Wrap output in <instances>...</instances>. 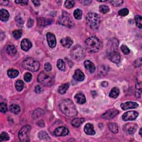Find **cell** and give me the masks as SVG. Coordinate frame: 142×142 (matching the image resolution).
Here are the masks:
<instances>
[{
  "mask_svg": "<svg viewBox=\"0 0 142 142\" xmlns=\"http://www.w3.org/2000/svg\"><path fill=\"white\" fill-rule=\"evenodd\" d=\"M43 114H44V110L42 109H38L34 112L33 114V117L34 118H37L40 117Z\"/></svg>",
  "mask_w": 142,
  "mask_h": 142,
  "instance_id": "f35d334b",
  "label": "cell"
},
{
  "mask_svg": "<svg viewBox=\"0 0 142 142\" xmlns=\"http://www.w3.org/2000/svg\"><path fill=\"white\" fill-rule=\"evenodd\" d=\"M120 49H121L123 53L125 54H128L130 52L129 49L128 47L125 45H122L121 46H120Z\"/></svg>",
  "mask_w": 142,
  "mask_h": 142,
  "instance_id": "f6af8a7d",
  "label": "cell"
},
{
  "mask_svg": "<svg viewBox=\"0 0 142 142\" xmlns=\"http://www.w3.org/2000/svg\"><path fill=\"white\" fill-rule=\"evenodd\" d=\"M0 110L2 113H6L7 110V107L6 103H1L0 104Z\"/></svg>",
  "mask_w": 142,
  "mask_h": 142,
  "instance_id": "681fc988",
  "label": "cell"
},
{
  "mask_svg": "<svg viewBox=\"0 0 142 142\" xmlns=\"http://www.w3.org/2000/svg\"><path fill=\"white\" fill-rule=\"evenodd\" d=\"M92 2L91 1H81L80 3H82L83 5H89Z\"/></svg>",
  "mask_w": 142,
  "mask_h": 142,
  "instance_id": "9f6ffc18",
  "label": "cell"
},
{
  "mask_svg": "<svg viewBox=\"0 0 142 142\" xmlns=\"http://www.w3.org/2000/svg\"><path fill=\"white\" fill-rule=\"evenodd\" d=\"M119 111L116 109H110L107 110L106 112L102 115V118L104 119L109 120L114 118L116 115L118 114Z\"/></svg>",
  "mask_w": 142,
  "mask_h": 142,
  "instance_id": "30bf717a",
  "label": "cell"
},
{
  "mask_svg": "<svg viewBox=\"0 0 142 142\" xmlns=\"http://www.w3.org/2000/svg\"><path fill=\"white\" fill-rule=\"evenodd\" d=\"M73 15L76 19L81 20L82 18V11L81 10L79 9V8H77L74 11Z\"/></svg>",
  "mask_w": 142,
  "mask_h": 142,
  "instance_id": "d590c367",
  "label": "cell"
},
{
  "mask_svg": "<svg viewBox=\"0 0 142 142\" xmlns=\"http://www.w3.org/2000/svg\"><path fill=\"white\" fill-rule=\"evenodd\" d=\"M33 22L34 21L31 18H29L28 21V22H27V26L29 27V28H31L33 26Z\"/></svg>",
  "mask_w": 142,
  "mask_h": 142,
  "instance_id": "f5cc1de1",
  "label": "cell"
},
{
  "mask_svg": "<svg viewBox=\"0 0 142 142\" xmlns=\"http://www.w3.org/2000/svg\"><path fill=\"white\" fill-rule=\"evenodd\" d=\"M45 70L47 72H50L52 70V66L50 63H46L45 64Z\"/></svg>",
  "mask_w": 142,
  "mask_h": 142,
  "instance_id": "f907efd6",
  "label": "cell"
},
{
  "mask_svg": "<svg viewBox=\"0 0 142 142\" xmlns=\"http://www.w3.org/2000/svg\"><path fill=\"white\" fill-rule=\"evenodd\" d=\"M57 66L59 70L61 71H65L66 70V66H65V63H64V61L62 59H58L57 61Z\"/></svg>",
  "mask_w": 142,
  "mask_h": 142,
  "instance_id": "836d02e7",
  "label": "cell"
},
{
  "mask_svg": "<svg viewBox=\"0 0 142 142\" xmlns=\"http://www.w3.org/2000/svg\"><path fill=\"white\" fill-rule=\"evenodd\" d=\"M119 93L120 91L119 88L117 87H114L111 90V91L109 93V97L113 98H116L118 97Z\"/></svg>",
  "mask_w": 142,
  "mask_h": 142,
  "instance_id": "83f0119b",
  "label": "cell"
},
{
  "mask_svg": "<svg viewBox=\"0 0 142 142\" xmlns=\"http://www.w3.org/2000/svg\"><path fill=\"white\" fill-rule=\"evenodd\" d=\"M32 2L34 3L35 6H39L40 5V1L36 0V1H32Z\"/></svg>",
  "mask_w": 142,
  "mask_h": 142,
  "instance_id": "6f0895ef",
  "label": "cell"
},
{
  "mask_svg": "<svg viewBox=\"0 0 142 142\" xmlns=\"http://www.w3.org/2000/svg\"><path fill=\"white\" fill-rule=\"evenodd\" d=\"M100 11L102 14H107L109 11V8L105 5H101L100 7Z\"/></svg>",
  "mask_w": 142,
  "mask_h": 142,
  "instance_id": "7bdbcfd3",
  "label": "cell"
},
{
  "mask_svg": "<svg viewBox=\"0 0 142 142\" xmlns=\"http://www.w3.org/2000/svg\"><path fill=\"white\" fill-rule=\"evenodd\" d=\"M110 3L112 5L115 7L120 6L123 3V1L122 0H114V1H111Z\"/></svg>",
  "mask_w": 142,
  "mask_h": 142,
  "instance_id": "c3c4849f",
  "label": "cell"
},
{
  "mask_svg": "<svg viewBox=\"0 0 142 142\" xmlns=\"http://www.w3.org/2000/svg\"><path fill=\"white\" fill-rule=\"evenodd\" d=\"M15 87H16L17 91L21 92V91H22L23 89L24 83L22 81L18 80V81H16V82L15 83Z\"/></svg>",
  "mask_w": 142,
  "mask_h": 142,
  "instance_id": "d6a6232c",
  "label": "cell"
},
{
  "mask_svg": "<svg viewBox=\"0 0 142 142\" xmlns=\"http://www.w3.org/2000/svg\"><path fill=\"white\" fill-rule=\"evenodd\" d=\"M58 22L59 24L68 27H71L73 25V22L71 17L66 12H63L61 17L59 19Z\"/></svg>",
  "mask_w": 142,
  "mask_h": 142,
  "instance_id": "ba28073f",
  "label": "cell"
},
{
  "mask_svg": "<svg viewBox=\"0 0 142 142\" xmlns=\"http://www.w3.org/2000/svg\"><path fill=\"white\" fill-rule=\"evenodd\" d=\"M7 75L10 78H15L18 76L19 72L16 70H14V69H10L8 71Z\"/></svg>",
  "mask_w": 142,
  "mask_h": 142,
  "instance_id": "4316f807",
  "label": "cell"
},
{
  "mask_svg": "<svg viewBox=\"0 0 142 142\" xmlns=\"http://www.w3.org/2000/svg\"><path fill=\"white\" fill-rule=\"evenodd\" d=\"M10 139V137L6 132H2L0 135V141H7Z\"/></svg>",
  "mask_w": 142,
  "mask_h": 142,
  "instance_id": "60d3db41",
  "label": "cell"
},
{
  "mask_svg": "<svg viewBox=\"0 0 142 142\" xmlns=\"http://www.w3.org/2000/svg\"><path fill=\"white\" fill-rule=\"evenodd\" d=\"M85 55L84 50L81 46H75L71 51V56L74 59L80 61L82 60Z\"/></svg>",
  "mask_w": 142,
  "mask_h": 142,
  "instance_id": "8992f818",
  "label": "cell"
},
{
  "mask_svg": "<svg viewBox=\"0 0 142 142\" xmlns=\"http://www.w3.org/2000/svg\"><path fill=\"white\" fill-rule=\"evenodd\" d=\"M84 131L86 134L89 135H93L96 133L93 124L91 123H87V124H85L84 128Z\"/></svg>",
  "mask_w": 142,
  "mask_h": 142,
  "instance_id": "ac0fdd59",
  "label": "cell"
},
{
  "mask_svg": "<svg viewBox=\"0 0 142 142\" xmlns=\"http://www.w3.org/2000/svg\"><path fill=\"white\" fill-rule=\"evenodd\" d=\"M139 134L140 135H141V128H140V130H139Z\"/></svg>",
  "mask_w": 142,
  "mask_h": 142,
  "instance_id": "94428289",
  "label": "cell"
},
{
  "mask_svg": "<svg viewBox=\"0 0 142 142\" xmlns=\"http://www.w3.org/2000/svg\"><path fill=\"white\" fill-rule=\"evenodd\" d=\"M75 2L74 1H72V0H69V1H66L64 3V6L65 7L68 9H70V8L73 7L75 6Z\"/></svg>",
  "mask_w": 142,
  "mask_h": 142,
  "instance_id": "b9f144b4",
  "label": "cell"
},
{
  "mask_svg": "<svg viewBox=\"0 0 142 142\" xmlns=\"http://www.w3.org/2000/svg\"><path fill=\"white\" fill-rule=\"evenodd\" d=\"M38 82L45 86H51L54 83V77L51 74L42 72L39 74L37 78Z\"/></svg>",
  "mask_w": 142,
  "mask_h": 142,
  "instance_id": "5b68a950",
  "label": "cell"
},
{
  "mask_svg": "<svg viewBox=\"0 0 142 142\" xmlns=\"http://www.w3.org/2000/svg\"><path fill=\"white\" fill-rule=\"evenodd\" d=\"M128 14H129V10L126 8H122V9H121L118 11L119 15L121 16H126L128 15Z\"/></svg>",
  "mask_w": 142,
  "mask_h": 142,
  "instance_id": "ee69618b",
  "label": "cell"
},
{
  "mask_svg": "<svg viewBox=\"0 0 142 142\" xmlns=\"http://www.w3.org/2000/svg\"><path fill=\"white\" fill-rule=\"evenodd\" d=\"M35 92H36V93H38V94H40V93H41L42 92V89L40 87V86H39V85L36 86Z\"/></svg>",
  "mask_w": 142,
  "mask_h": 142,
  "instance_id": "11a10c76",
  "label": "cell"
},
{
  "mask_svg": "<svg viewBox=\"0 0 142 142\" xmlns=\"http://www.w3.org/2000/svg\"><path fill=\"white\" fill-rule=\"evenodd\" d=\"M86 22L91 29H97L100 24V17L96 13H89L86 16Z\"/></svg>",
  "mask_w": 142,
  "mask_h": 142,
  "instance_id": "3957f363",
  "label": "cell"
},
{
  "mask_svg": "<svg viewBox=\"0 0 142 142\" xmlns=\"http://www.w3.org/2000/svg\"><path fill=\"white\" fill-rule=\"evenodd\" d=\"M15 2L16 3H18V4H21V5H27V3L28 2V1H16Z\"/></svg>",
  "mask_w": 142,
  "mask_h": 142,
  "instance_id": "db71d44e",
  "label": "cell"
},
{
  "mask_svg": "<svg viewBox=\"0 0 142 142\" xmlns=\"http://www.w3.org/2000/svg\"><path fill=\"white\" fill-rule=\"evenodd\" d=\"M22 31L21 29L19 30H15L13 32V36L15 37V39L18 40L22 36Z\"/></svg>",
  "mask_w": 142,
  "mask_h": 142,
  "instance_id": "74e56055",
  "label": "cell"
},
{
  "mask_svg": "<svg viewBox=\"0 0 142 142\" xmlns=\"http://www.w3.org/2000/svg\"><path fill=\"white\" fill-rule=\"evenodd\" d=\"M134 64H135V66L136 67H140L141 64V58H139V59H138L137 61L135 62Z\"/></svg>",
  "mask_w": 142,
  "mask_h": 142,
  "instance_id": "816d5d0a",
  "label": "cell"
},
{
  "mask_svg": "<svg viewBox=\"0 0 142 142\" xmlns=\"http://www.w3.org/2000/svg\"><path fill=\"white\" fill-rule=\"evenodd\" d=\"M75 99L76 102L79 104H83L86 102L85 97L82 92L77 93L75 96Z\"/></svg>",
  "mask_w": 142,
  "mask_h": 142,
  "instance_id": "2e32d148",
  "label": "cell"
},
{
  "mask_svg": "<svg viewBox=\"0 0 142 142\" xmlns=\"http://www.w3.org/2000/svg\"><path fill=\"white\" fill-rule=\"evenodd\" d=\"M86 49L91 53H96L100 51L101 47V42L95 36H92L87 38L85 42Z\"/></svg>",
  "mask_w": 142,
  "mask_h": 142,
  "instance_id": "7a4b0ae2",
  "label": "cell"
},
{
  "mask_svg": "<svg viewBox=\"0 0 142 142\" xmlns=\"http://www.w3.org/2000/svg\"><path fill=\"white\" fill-rule=\"evenodd\" d=\"M10 110L12 113L17 114L20 113V107L17 104H11L10 107Z\"/></svg>",
  "mask_w": 142,
  "mask_h": 142,
  "instance_id": "4dcf8cb0",
  "label": "cell"
},
{
  "mask_svg": "<svg viewBox=\"0 0 142 142\" xmlns=\"http://www.w3.org/2000/svg\"><path fill=\"white\" fill-rule=\"evenodd\" d=\"M98 2H107V1H97Z\"/></svg>",
  "mask_w": 142,
  "mask_h": 142,
  "instance_id": "6125c7cd",
  "label": "cell"
},
{
  "mask_svg": "<svg viewBox=\"0 0 142 142\" xmlns=\"http://www.w3.org/2000/svg\"><path fill=\"white\" fill-rule=\"evenodd\" d=\"M108 67L103 65L99 68V73L101 76H105L108 72Z\"/></svg>",
  "mask_w": 142,
  "mask_h": 142,
  "instance_id": "e575fe53",
  "label": "cell"
},
{
  "mask_svg": "<svg viewBox=\"0 0 142 142\" xmlns=\"http://www.w3.org/2000/svg\"><path fill=\"white\" fill-rule=\"evenodd\" d=\"M135 22L137 27L141 28L142 27L141 24V17L139 15H137L135 17Z\"/></svg>",
  "mask_w": 142,
  "mask_h": 142,
  "instance_id": "ab89813d",
  "label": "cell"
},
{
  "mask_svg": "<svg viewBox=\"0 0 142 142\" xmlns=\"http://www.w3.org/2000/svg\"><path fill=\"white\" fill-rule=\"evenodd\" d=\"M9 3V1H2V0H1V1H0V4L1 5H7Z\"/></svg>",
  "mask_w": 142,
  "mask_h": 142,
  "instance_id": "680465c9",
  "label": "cell"
},
{
  "mask_svg": "<svg viewBox=\"0 0 142 142\" xmlns=\"http://www.w3.org/2000/svg\"><path fill=\"white\" fill-rule=\"evenodd\" d=\"M32 46V43L28 39H23L22 42H21V47L22 50H23L24 51H28L30 48H31Z\"/></svg>",
  "mask_w": 142,
  "mask_h": 142,
  "instance_id": "e0dca14e",
  "label": "cell"
},
{
  "mask_svg": "<svg viewBox=\"0 0 142 142\" xmlns=\"http://www.w3.org/2000/svg\"><path fill=\"white\" fill-rule=\"evenodd\" d=\"M47 40L49 46L51 48H54L56 45V39L53 33L50 32L47 33Z\"/></svg>",
  "mask_w": 142,
  "mask_h": 142,
  "instance_id": "9a60e30c",
  "label": "cell"
},
{
  "mask_svg": "<svg viewBox=\"0 0 142 142\" xmlns=\"http://www.w3.org/2000/svg\"><path fill=\"white\" fill-rule=\"evenodd\" d=\"M108 57L114 63H118L120 61V55L117 50L108 51Z\"/></svg>",
  "mask_w": 142,
  "mask_h": 142,
  "instance_id": "9c48e42d",
  "label": "cell"
},
{
  "mask_svg": "<svg viewBox=\"0 0 142 142\" xmlns=\"http://www.w3.org/2000/svg\"><path fill=\"white\" fill-rule=\"evenodd\" d=\"M15 21L17 24L19 26H22L23 24V23H24L23 20L19 16H17L15 17Z\"/></svg>",
  "mask_w": 142,
  "mask_h": 142,
  "instance_id": "bcb514c9",
  "label": "cell"
},
{
  "mask_svg": "<svg viewBox=\"0 0 142 142\" xmlns=\"http://www.w3.org/2000/svg\"><path fill=\"white\" fill-rule=\"evenodd\" d=\"M38 24L41 26H46L52 23V21L50 19H48L44 17H39L37 18Z\"/></svg>",
  "mask_w": 142,
  "mask_h": 142,
  "instance_id": "7402d4cb",
  "label": "cell"
},
{
  "mask_svg": "<svg viewBox=\"0 0 142 142\" xmlns=\"http://www.w3.org/2000/svg\"><path fill=\"white\" fill-rule=\"evenodd\" d=\"M69 133L68 128L64 127H59L55 129L54 134L57 137H62L67 135Z\"/></svg>",
  "mask_w": 142,
  "mask_h": 142,
  "instance_id": "4fadbf2b",
  "label": "cell"
},
{
  "mask_svg": "<svg viewBox=\"0 0 142 142\" xmlns=\"http://www.w3.org/2000/svg\"><path fill=\"white\" fill-rule=\"evenodd\" d=\"M22 65L25 69L32 72H37L40 68V63L32 57H28L26 59Z\"/></svg>",
  "mask_w": 142,
  "mask_h": 142,
  "instance_id": "277c9868",
  "label": "cell"
},
{
  "mask_svg": "<svg viewBox=\"0 0 142 142\" xmlns=\"http://www.w3.org/2000/svg\"><path fill=\"white\" fill-rule=\"evenodd\" d=\"M108 83L107 82H103L102 83V85L103 86V87H107V86H108Z\"/></svg>",
  "mask_w": 142,
  "mask_h": 142,
  "instance_id": "91938a15",
  "label": "cell"
},
{
  "mask_svg": "<svg viewBox=\"0 0 142 142\" xmlns=\"http://www.w3.org/2000/svg\"><path fill=\"white\" fill-rule=\"evenodd\" d=\"M38 137L40 139L44 140H50V137L47 133L45 131H41L38 134Z\"/></svg>",
  "mask_w": 142,
  "mask_h": 142,
  "instance_id": "f546056e",
  "label": "cell"
},
{
  "mask_svg": "<svg viewBox=\"0 0 142 142\" xmlns=\"http://www.w3.org/2000/svg\"><path fill=\"white\" fill-rule=\"evenodd\" d=\"M138 116V113L135 111H129L124 113L122 116V119L124 121L134 120Z\"/></svg>",
  "mask_w": 142,
  "mask_h": 142,
  "instance_id": "8fae6325",
  "label": "cell"
},
{
  "mask_svg": "<svg viewBox=\"0 0 142 142\" xmlns=\"http://www.w3.org/2000/svg\"><path fill=\"white\" fill-rule=\"evenodd\" d=\"M84 121L85 120L84 118H77L73 119L72 120L71 124L72 125V126H73L74 127L78 128L80 127L81 126V124H82Z\"/></svg>",
  "mask_w": 142,
  "mask_h": 142,
  "instance_id": "d4e9b609",
  "label": "cell"
},
{
  "mask_svg": "<svg viewBox=\"0 0 142 142\" xmlns=\"http://www.w3.org/2000/svg\"><path fill=\"white\" fill-rule=\"evenodd\" d=\"M138 126L136 124L128 123L124 126V131L129 134H133L136 132Z\"/></svg>",
  "mask_w": 142,
  "mask_h": 142,
  "instance_id": "7c38bea8",
  "label": "cell"
},
{
  "mask_svg": "<svg viewBox=\"0 0 142 142\" xmlns=\"http://www.w3.org/2000/svg\"><path fill=\"white\" fill-rule=\"evenodd\" d=\"M84 65L85 68L88 70L91 73H93L94 71H96V67L95 65L92 63L91 61H89V60H87L85 61L84 63Z\"/></svg>",
  "mask_w": 142,
  "mask_h": 142,
  "instance_id": "603a6c76",
  "label": "cell"
},
{
  "mask_svg": "<svg viewBox=\"0 0 142 142\" xmlns=\"http://www.w3.org/2000/svg\"><path fill=\"white\" fill-rule=\"evenodd\" d=\"M68 88H69V84L68 83H65V84H61V85L59 86V87L58 90V92L59 93H60L61 94H63L64 93H66Z\"/></svg>",
  "mask_w": 142,
  "mask_h": 142,
  "instance_id": "f1b7e54d",
  "label": "cell"
},
{
  "mask_svg": "<svg viewBox=\"0 0 142 142\" xmlns=\"http://www.w3.org/2000/svg\"><path fill=\"white\" fill-rule=\"evenodd\" d=\"M7 53L11 56H14L17 53V50L15 46L10 45H8L6 49Z\"/></svg>",
  "mask_w": 142,
  "mask_h": 142,
  "instance_id": "484cf974",
  "label": "cell"
},
{
  "mask_svg": "<svg viewBox=\"0 0 142 142\" xmlns=\"http://www.w3.org/2000/svg\"><path fill=\"white\" fill-rule=\"evenodd\" d=\"M10 14L6 10L1 9L0 11V18L3 22H6L9 19Z\"/></svg>",
  "mask_w": 142,
  "mask_h": 142,
  "instance_id": "cb8c5ba5",
  "label": "cell"
},
{
  "mask_svg": "<svg viewBox=\"0 0 142 142\" xmlns=\"http://www.w3.org/2000/svg\"><path fill=\"white\" fill-rule=\"evenodd\" d=\"M59 108L62 112L69 117H75L77 115L76 106L70 100H63L59 104Z\"/></svg>",
  "mask_w": 142,
  "mask_h": 142,
  "instance_id": "6da1fadb",
  "label": "cell"
},
{
  "mask_svg": "<svg viewBox=\"0 0 142 142\" xmlns=\"http://www.w3.org/2000/svg\"><path fill=\"white\" fill-rule=\"evenodd\" d=\"M118 44L119 42L118 40L115 39V38H112V39L110 40L108 44L109 51L117 50L118 46Z\"/></svg>",
  "mask_w": 142,
  "mask_h": 142,
  "instance_id": "ffe728a7",
  "label": "cell"
},
{
  "mask_svg": "<svg viewBox=\"0 0 142 142\" xmlns=\"http://www.w3.org/2000/svg\"><path fill=\"white\" fill-rule=\"evenodd\" d=\"M32 79V75L30 73H25L24 76V80L26 82H31Z\"/></svg>",
  "mask_w": 142,
  "mask_h": 142,
  "instance_id": "7dc6e473",
  "label": "cell"
},
{
  "mask_svg": "<svg viewBox=\"0 0 142 142\" xmlns=\"http://www.w3.org/2000/svg\"><path fill=\"white\" fill-rule=\"evenodd\" d=\"M31 127L29 125H26L21 129L18 133V137L21 141L27 142L29 141L30 132Z\"/></svg>",
  "mask_w": 142,
  "mask_h": 142,
  "instance_id": "52a82bcc",
  "label": "cell"
},
{
  "mask_svg": "<svg viewBox=\"0 0 142 142\" xmlns=\"http://www.w3.org/2000/svg\"><path fill=\"white\" fill-rule=\"evenodd\" d=\"M73 41L71 38L69 37H67L63 38L61 40V45L66 48H70L71 46L73 45Z\"/></svg>",
  "mask_w": 142,
  "mask_h": 142,
  "instance_id": "44dd1931",
  "label": "cell"
},
{
  "mask_svg": "<svg viewBox=\"0 0 142 142\" xmlns=\"http://www.w3.org/2000/svg\"><path fill=\"white\" fill-rule=\"evenodd\" d=\"M141 94V86L140 83H137L136 84L135 96L137 97H140Z\"/></svg>",
  "mask_w": 142,
  "mask_h": 142,
  "instance_id": "8d00e7d4",
  "label": "cell"
},
{
  "mask_svg": "<svg viewBox=\"0 0 142 142\" xmlns=\"http://www.w3.org/2000/svg\"><path fill=\"white\" fill-rule=\"evenodd\" d=\"M139 106L138 104L136 102H127L125 103H123L120 105V107L123 110H126L129 109L136 108Z\"/></svg>",
  "mask_w": 142,
  "mask_h": 142,
  "instance_id": "5bb4252c",
  "label": "cell"
},
{
  "mask_svg": "<svg viewBox=\"0 0 142 142\" xmlns=\"http://www.w3.org/2000/svg\"><path fill=\"white\" fill-rule=\"evenodd\" d=\"M108 127L110 131L112 133H114V134H117L118 132V127L116 123H109L108 125Z\"/></svg>",
  "mask_w": 142,
  "mask_h": 142,
  "instance_id": "1f68e13d",
  "label": "cell"
},
{
  "mask_svg": "<svg viewBox=\"0 0 142 142\" xmlns=\"http://www.w3.org/2000/svg\"><path fill=\"white\" fill-rule=\"evenodd\" d=\"M73 78L75 80L79 82H82L84 79L85 76L82 71H81L80 70H77L73 75Z\"/></svg>",
  "mask_w": 142,
  "mask_h": 142,
  "instance_id": "d6986e66",
  "label": "cell"
}]
</instances>
